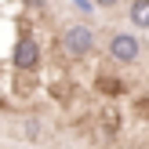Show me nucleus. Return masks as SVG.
<instances>
[{
    "mask_svg": "<svg viewBox=\"0 0 149 149\" xmlns=\"http://www.w3.org/2000/svg\"><path fill=\"white\" fill-rule=\"evenodd\" d=\"M91 44H95V36H91V29L87 26H69L62 33V51L69 58H84L87 51H91Z\"/></svg>",
    "mask_w": 149,
    "mask_h": 149,
    "instance_id": "nucleus-1",
    "label": "nucleus"
},
{
    "mask_svg": "<svg viewBox=\"0 0 149 149\" xmlns=\"http://www.w3.org/2000/svg\"><path fill=\"white\" fill-rule=\"evenodd\" d=\"M11 58H15V65H18V69H26V73L40 69V44H36L33 36H18Z\"/></svg>",
    "mask_w": 149,
    "mask_h": 149,
    "instance_id": "nucleus-2",
    "label": "nucleus"
},
{
    "mask_svg": "<svg viewBox=\"0 0 149 149\" xmlns=\"http://www.w3.org/2000/svg\"><path fill=\"white\" fill-rule=\"evenodd\" d=\"M109 58L113 62H135L138 58V36L135 33H113L109 36Z\"/></svg>",
    "mask_w": 149,
    "mask_h": 149,
    "instance_id": "nucleus-3",
    "label": "nucleus"
},
{
    "mask_svg": "<svg viewBox=\"0 0 149 149\" xmlns=\"http://www.w3.org/2000/svg\"><path fill=\"white\" fill-rule=\"evenodd\" d=\"M127 15H131V22H135L138 29H149V0H131Z\"/></svg>",
    "mask_w": 149,
    "mask_h": 149,
    "instance_id": "nucleus-4",
    "label": "nucleus"
},
{
    "mask_svg": "<svg viewBox=\"0 0 149 149\" xmlns=\"http://www.w3.org/2000/svg\"><path fill=\"white\" fill-rule=\"evenodd\" d=\"M29 7H36V11H44V7H47V0H29Z\"/></svg>",
    "mask_w": 149,
    "mask_h": 149,
    "instance_id": "nucleus-5",
    "label": "nucleus"
},
{
    "mask_svg": "<svg viewBox=\"0 0 149 149\" xmlns=\"http://www.w3.org/2000/svg\"><path fill=\"white\" fill-rule=\"evenodd\" d=\"M73 4H77L80 11H91V4H87V0H73Z\"/></svg>",
    "mask_w": 149,
    "mask_h": 149,
    "instance_id": "nucleus-6",
    "label": "nucleus"
},
{
    "mask_svg": "<svg viewBox=\"0 0 149 149\" xmlns=\"http://www.w3.org/2000/svg\"><path fill=\"white\" fill-rule=\"evenodd\" d=\"M95 4H98V7H113L116 0H95Z\"/></svg>",
    "mask_w": 149,
    "mask_h": 149,
    "instance_id": "nucleus-7",
    "label": "nucleus"
}]
</instances>
